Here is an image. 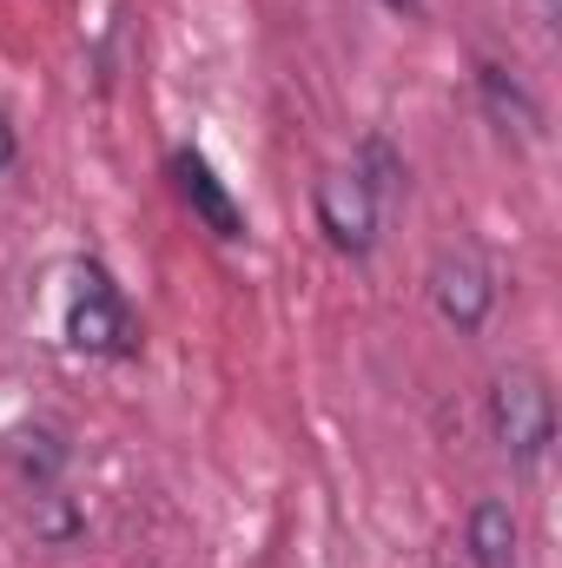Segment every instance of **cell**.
Listing matches in <instances>:
<instances>
[{
  "label": "cell",
  "mask_w": 562,
  "mask_h": 568,
  "mask_svg": "<svg viewBox=\"0 0 562 568\" xmlns=\"http://www.w3.org/2000/svg\"><path fill=\"white\" fill-rule=\"evenodd\" d=\"M67 344L87 357H133L140 351V324L127 311V297L107 284L100 265H80L73 297H67Z\"/></svg>",
  "instance_id": "obj_1"
},
{
  "label": "cell",
  "mask_w": 562,
  "mask_h": 568,
  "mask_svg": "<svg viewBox=\"0 0 562 568\" xmlns=\"http://www.w3.org/2000/svg\"><path fill=\"white\" fill-rule=\"evenodd\" d=\"M490 436L516 456V463H536L556 436V404H550V384L536 371H503L490 384Z\"/></svg>",
  "instance_id": "obj_2"
},
{
  "label": "cell",
  "mask_w": 562,
  "mask_h": 568,
  "mask_svg": "<svg viewBox=\"0 0 562 568\" xmlns=\"http://www.w3.org/2000/svg\"><path fill=\"white\" fill-rule=\"evenodd\" d=\"M430 304H436V317H443L456 337L483 331V317L496 311V278H490V265H483L476 252H443V258L430 265Z\"/></svg>",
  "instance_id": "obj_3"
},
{
  "label": "cell",
  "mask_w": 562,
  "mask_h": 568,
  "mask_svg": "<svg viewBox=\"0 0 562 568\" xmlns=\"http://www.w3.org/2000/svg\"><path fill=\"white\" fill-rule=\"evenodd\" d=\"M311 205H318V232H324L338 252L364 258V252L378 245V192H371L358 172H324L318 192H311Z\"/></svg>",
  "instance_id": "obj_4"
},
{
  "label": "cell",
  "mask_w": 562,
  "mask_h": 568,
  "mask_svg": "<svg viewBox=\"0 0 562 568\" xmlns=\"http://www.w3.org/2000/svg\"><path fill=\"white\" fill-rule=\"evenodd\" d=\"M172 179H179V199L192 205V219L212 232V239H245V212L232 205V192L212 179V165L199 152H179L172 159Z\"/></svg>",
  "instance_id": "obj_5"
},
{
  "label": "cell",
  "mask_w": 562,
  "mask_h": 568,
  "mask_svg": "<svg viewBox=\"0 0 562 568\" xmlns=\"http://www.w3.org/2000/svg\"><path fill=\"white\" fill-rule=\"evenodd\" d=\"M516 542H523V529H516V509H510L503 496L470 503V516H463V549H470V562L476 568H516Z\"/></svg>",
  "instance_id": "obj_6"
},
{
  "label": "cell",
  "mask_w": 562,
  "mask_h": 568,
  "mask_svg": "<svg viewBox=\"0 0 562 568\" xmlns=\"http://www.w3.org/2000/svg\"><path fill=\"white\" fill-rule=\"evenodd\" d=\"M67 436L53 424H20L7 436V463H13V476L27 483V489H53L60 483V469H67Z\"/></svg>",
  "instance_id": "obj_7"
},
{
  "label": "cell",
  "mask_w": 562,
  "mask_h": 568,
  "mask_svg": "<svg viewBox=\"0 0 562 568\" xmlns=\"http://www.w3.org/2000/svg\"><path fill=\"white\" fill-rule=\"evenodd\" d=\"M476 93H483V113H490L503 133H523V140L543 133V106L530 100V87H523L510 67H476Z\"/></svg>",
  "instance_id": "obj_8"
},
{
  "label": "cell",
  "mask_w": 562,
  "mask_h": 568,
  "mask_svg": "<svg viewBox=\"0 0 562 568\" xmlns=\"http://www.w3.org/2000/svg\"><path fill=\"white\" fill-rule=\"evenodd\" d=\"M80 523H87V516H80L60 489H40V496H33V529H40L47 542H73V536H80Z\"/></svg>",
  "instance_id": "obj_9"
},
{
  "label": "cell",
  "mask_w": 562,
  "mask_h": 568,
  "mask_svg": "<svg viewBox=\"0 0 562 568\" xmlns=\"http://www.w3.org/2000/svg\"><path fill=\"white\" fill-rule=\"evenodd\" d=\"M351 172H358V179H364V185H371V192H378V199H384V192H398V185H404V165H398V152H391V145L378 140V133H371V140H364V152H358V165H351Z\"/></svg>",
  "instance_id": "obj_10"
},
{
  "label": "cell",
  "mask_w": 562,
  "mask_h": 568,
  "mask_svg": "<svg viewBox=\"0 0 562 568\" xmlns=\"http://www.w3.org/2000/svg\"><path fill=\"white\" fill-rule=\"evenodd\" d=\"M7 165H13V126L0 120V172H7Z\"/></svg>",
  "instance_id": "obj_11"
},
{
  "label": "cell",
  "mask_w": 562,
  "mask_h": 568,
  "mask_svg": "<svg viewBox=\"0 0 562 568\" xmlns=\"http://www.w3.org/2000/svg\"><path fill=\"white\" fill-rule=\"evenodd\" d=\"M384 7H398V13H418V0H384Z\"/></svg>",
  "instance_id": "obj_12"
}]
</instances>
